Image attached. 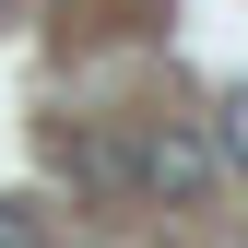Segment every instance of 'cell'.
Returning a JSON list of instances; mask_svg holds the SVG:
<instances>
[{
	"label": "cell",
	"instance_id": "6da1fadb",
	"mask_svg": "<svg viewBox=\"0 0 248 248\" xmlns=\"http://www.w3.org/2000/svg\"><path fill=\"white\" fill-rule=\"evenodd\" d=\"M213 130H189V118H142V142H130V189H154V201H201L213 189Z\"/></svg>",
	"mask_w": 248,
	"mask_h": 248
},
{
	"label": "cell",
	"instance_id": "277c9868",
	"mask_svg": "<svg viewBox=\"0 0 248 248\" xmlns=\"http://www.w3.org/2000/svg\"><path fill=\"white\" fill-rule=\"evenodd\" d=\"M0 248H47V213L36 201H0Z\"/></svg>",
	"mask_w": 248,
	"mask_h": 248
},
{
	"label": "cell",
	"instance_id": "3957f363",
	"mask_svg": "<svg viewBox=\"0 0 248 248\" xmlns=\"http://www.w3.org/2000/svg\"><path fill=\"white\" fill-rule=\"evenodd\" d=\"M213 166H248V83L225 95V118H213Z\"/></svg>",
	"mask_w": 248,
	"mask_h": 248
},
{
	"label": "cell",
	"instance_id": "7a4b0ae2",
	"mask_svg": "<svg viewBox=\"0 0 248 248\" xmlns=\"http://www.w3.org/2000/svg\"><path fill=\"white\" fill-rule=\"evenodd\" d=\"M47 154H59V177H71L83 201H130V142L118 130H59Z\"/></svg>",
	"mask_w": 248,
	"mask_h": 248
}]
</instances>
